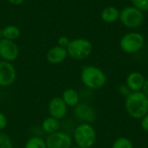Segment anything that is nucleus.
Segmentation results:
<instances>
[{"label": "nucleus", "mask_w": 148, "mask_h": 148, "mask_svg": "<svg viewBox=\"0 0 148 148\" xmlns=\"http://www.w3.org/2000/svg\"><path fill=\"white\" fill-rule=\"evenodd\" d=\"M125 108L132 118L142 119L148 113V97L141 91L131 92L126 97Z\"/></svg>", "instance_id": "nucleus-1"}, {"label": "nucleus", "mask_w": 148, "mask_h": 148, "mask_svg": "<svg viewBox=\"0 0 148 148\" xmlns=\"http://www.w3.org/2000/svg\"><path fill=\"white\" fill-rule=\"evenodd\" d=\"M81 79L82 83L91 89H100L104 87L107 82L105 73L100 68L92 65L82 68Z\"/></svg>", "instance_id": "nucleus-2"}, {"label": "nucleus", "mask_w": 148, "mask_h": 148, "mask_svg": "<svg viewBox=\"0 0 148 148\" xmlns=\"http://www.w3.org/2000/svg\"><path fill=\"white\" fill-rule=\"evenodd\" d=\"M74 139L78 147L90 148L95 143L96 132L90 124L82 123L75 127Z\"/></svg>", "instance_id": "nucleus-3"}, {"label": "nucleus", "mask_w": 148, "mask_h": 148, "mask_svg": "<svg viewBox=\"0 0 148 148\" xmlns=\"http://www.w3.org/2000/svg\"><path fill=\"white\" fill-rule=\"evenodd\" d=\"M68 56L75 60H85L88 58L93 50L91 42L86 38H75L70 41L67 47Z\"/></svg>", "instance_id": "nucleus-4"}, {"label": "nucleus", "mask_w": 148, "mask_h": 148, "mask_svg": "<svg viewBox=\"0 0 148 148\" xmlns=\"http://www.w3.org/2000/svg\"><path fill=\"white\" fill-rule=\"evenodd\" d=\"M120 21L128 29L139 28L144 22V14L134 6H127L120 11Z\"/></svg>", "instance_id": "nucleus-5"}, {"label": "nucleus", "mask_w": 148, "mask_h": 148, "mask_svg": "<svg viewBox=\"0 0 148 148\" xmlns=\"http://www.w3.org/2000/svg\"><path fill=\"white\" fill-rule=\"evenodd\" d=\"M145 44L144 36L138 32H130L124 35L120 41L121 49L127 54H134L140 51Z\"/></svg>", "instance_id": "nucleus-6"}, {"label": "nucleus", "mask_w": 148, "mask_h": 148, "mask_svg": "<svg viewBox=\"0 0 148 148\" xmlns=\"http://www.w3.org/2000/svg\"><path fill=\"white\" fill-rule=\"evenodd\" d=\"M19 56V48L17 44L11 40L2 38L0 40V57L3 61L13 62Z\"/></svg>", "instance_id": "nucleus-7"}, {"label": "nucleus", "mask_w": 148, "mask_h": 148, "mask_svg": "<svg viewBox=\"0 0 148 148\" xmlns=\"http://www.w3.org/2000/svg\"><path fill=\"white\" fill-rule=\"evenodd\" d=\"M45 142L47 148H70L72 145L71 137L62 132L49 134Z\"/></svg>", "instance_id": "nucleus-8"}, {"label": "nucleus", "mask_w": 148, "mask_h": 148, "mask_svg": "<svg viewBox=\"0 0 148 148\" xmlns=\"http://www.w3.org/2000/svg\"><path fill=\"white\" fill-rule=\"evenodd\" d=\"M16 77L15 67L6 61H0V87L12 85Z\"/></svg>", "instance_id": "nucleus-9"}, {"label": "nucleus", "mask_w": 148, "mask_h": 148, "mask_svg": "<svg viewBox=\"0 0 148 148\" xmlns=\"http://www.w3.org/2000/svg\"><path fill=\"white\" fill-rule=\"evenodd\" d=\"M75 117L83 121V123H91L94 122L96 119L95 110L86 103H79L74 110Z\"/></svg>", "instance_id": "nucleus-10"}, {"label": "nucleus", "mask_w": 148, "mask_h": 148, "mask_svg": "<svg viewBox=\"0 0 148 148\" xmlns=\"http://www.w3.org/2000/svg\"><path fill=\"white\" fill-rule=\"evenodd\" d=\"M48 110L51 117L61 120L64 118L67 114V105L61 97H55L50 100L48 106Z\"/></svg>", "instance_id": "nucleus-11"}, {"label": "nucleus", "mask_w": 148, "mask_h": 148, "mask_svg": "<svg viewBox=\"0 0 148 148\" xmlns=\"http://www.w3.org/2000/svg\"><path fill=\"white\" fill-rule=\"evenodd\" d=\"M145 77L140 72L130 73L126 80V85L131 90V92H138L143 89L145 84Z\"/></svg>", "instance_id": "nucleus-12"}, {"label": "nucleus", "mask_w": 148, "mask_h": 148, "mask_svg": "<svg viewBox=\"0 0 148 148\" xmlns=\"http://www.w3.org/2000/svg\"><path fill=\"white\" fill-rule=\"evenodd\" d=\"M68 56V52L65 48L54 46L49 49L46 55L47 61L52 64H59L62 62Z\"/></svg>", "instance_id": "nucleus-13"}, {"label": "nucleus", "mask_w": 148, "mask_h": 148, "mask_svg": "<svg viewBox=\"0 0 148 148\" xmlns=\"http://www.w3.org/2000/svg\"><path fill=\"white\" fill-rule=\"evenodd\" d=\"M101 18L105 23H113L120 18V10L114 6H107L101 10Z\"/></svg>", "instance_id": "nucleus-14"}, {"label": "nucleus", "mask_w": 148, "mask_h": 148, "mask_svg": "<svg viewBox=\"0 0 148 148\" xmlns=\"http://www.w3.org/2000/svg\"><path fill=\"white\" fill-rule=\"evenodd\" d=\"M64 103L67 105V107L75 108L80 103V96L76 90L73 88H68L64 90L62 93V97Z\"/></svg>", "instance_id": "nucleus-15"}, {"label": "nucleus", "mask_w": 148, "mask_h": 148, "mask_svg": "<svg viewBox=\"0 0 148 148\" xmlns=\"http://www.w3.org/2000/svg\"><path fill=\"white\" fill-rule=\"evenodd\" d=\"M60 127H61V124L59 122V120H57L56 118H53L51 116L46 118L42 121V130L45 133L49 134L59 132Z\"/></svg>", "instance_id": "nucleus-16"}, {"label": "nucleus", "mask_w": 148, "mask_h": 148, "mask_svg": "<svg viewBox=\"0 0 148 148\" xmlns=\"http://www.w3.org/2000/svg\"><path fill=\"white\" fill-rule=\"evenodd\" d=\"M21 35L20 29L16 25H7L2 29V36L5 39L15 41L19 38Z\"/></svg>", "instance_id": "nucleus-17"}, {"label": "nucleus", "mask_w": 148, "mask_h": 148, "mask_svg": "<svg viewBox=\"0 0 148 148\" xmlns=\"http://www.w3.org/2000/svg\"><path fill=\"white\" fill-rule=\"evenodd\" d=\"M24 148H47L46 142L41 137H31L25 144Z\"/></svg>", "instance_id": "nucleus-18"}, {"label": "nucleus", "mask_w": 148, "mask_h": 148, "mask_svg": "<svg viewBox=\"0 0 148 148\" xmlns=\"http://www.w3.org/2000/svg\"><path fill=\"white\" fill-rule=\"evenodd\" d=\"M112 148H134V146L128 138L120 137L114 141Z\"/></svg>", "instance_id": "nucleus-19"}, {"label": "nucleus", "mask_w": 148, "mask_h": 148, "mask_svg": "<svg viewBox=\"0 0 148 148\" xmlns=\"http://www.w3.org/2000/svg\"><path fill=\"white\" fill-rule=\"evenodd\" d=\"M0 148H13L12 141L6 134L0 133Z\"/></svg>", "instance_id": "nucleus-20"}, {"label": "nucleus", "mask_w": 148, "mask_h": 148, "mask_svg": "<svg viewBox=\"0 0 148 148\" xmlns=\"http://www.w3.org/2000/svg\"><path fill=\"white\" fill-rule=\"evenodd\" d=\"M132 4L136 9L140 11H147L148 10V0H131Z\"/></svg>", "instance_id": "nucleus-21"}, {"label": "nucleus", "mask_w": 148, "mask_h": 148, "mask_svg": "<svg viewBox=\"0 0 148 148\" xmlns=\"http://www.w3.org/2000/svg\"><path fill=\"white\" fill-rule=\"evenodd\" d=\"M70 41H71V40H70L68 36H60V37L58 38V46L67 49V47L69 46Z\"/></svg>", "instance_id": "nucleus-22"}, {"label": "nucleus", "mask_w": 148, "mask_h": 148, "mask_svg": "<svg viewBox=\"0 0 148 148\" xmlns=\"http://www.w3.org/2000/svg\"><path fill=\"white\" fill-rule=\"evenodd\" d=\"M118 91H119V93H120L121 95H123V96H125V97L128 96L129 94L131 93V90L127 88V86L126 84H125V85H120V86H119V88H118Z\"/></svg>", "instance_id": "nucleus-23"}, {"label": "nucleus", "mask_w": 148, "mask_h": 148, "mask_svg": "<svg viewBox=\"0 0 148 148\" xmlns=\"http://www.w3.org/2000/svg\"><path fill=\"white\" fill-rule=\"evenodd\" d=\"M7 124H8V121L6 116L0 112V131L3 130L7 127Z\"/></svg>", "instance_id": "nucleus-24"}, {"label": "nucleus", "mask_w": 148, "mask_h": 148, "mask_svg": "<svg viewBox=\"0 0 148 148\" xmlns=\"http://www.w3.org/2000/svg\"><path fill=\"white\" fill-rule=\"evenodd\" d=\"M141 127L143 130H145L146 132H148V113L141 119Z\"/></svg>", "instance_id": "nucleus-25"}, {"label": "nucleus", "mask_w": 148, "mask_h": 148, "mask_svg": "<svg viewBox=\"0 0 148 148\" xmlns=\"http://www.w3.org/2000/svg\"><path fill=\"white\" fill-rule=\"evenodd\" d=\"M23 1L24 0H8V2L10 3H11V4H13V5H21L23 3Z\"/></svg>", "instance_id": "nucleus-26"}, {"label": "nucleus", "mask_w": 148, "mask_h": 148, "mask_svg": "<svg viewBox=\"0 0 148 148\" xmlns=\"http://www.w3.org/2000/svg\"><path fill=\"white\" fill-rule=\"evenodd\" d=\"M142 90H143V93L148 97V79L145 81V84H144V87H143Z\"/></svg>", "instance_id": "nucleus-27"}, {"label": "nucleus", "mask_w": 148, "mask_h": 148, "mask_svg": "<svg viewBox=\"0 0 148 148\" xmlns=\"http://www.w3.org/2000/svg\"><path fill=\"white\" fill-rule=\"evenodd\" d=\"M2 37H3V36H2V29L0 28V40L2 39Z\"/></svg>", "instance_id": "nucleus-28"}, {"label": "nucleus", "mask_w": 148, "mask_h": 148, "mask_svg": "<svg viewBox=\"0 0 148 148\" xmlns=\"http://www.w3.org/2000/svg\"><path fill=\"white\" fill-rule=\"evenodd\" d=\"M70 148H80V147H70Z\"/></svg>", "instance_id": "nucleus-29"}]
</instances>
